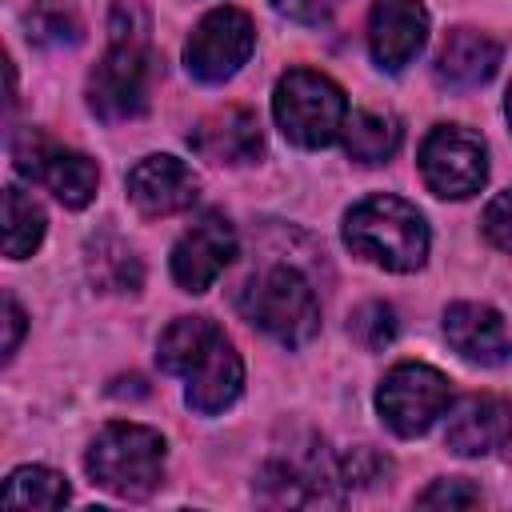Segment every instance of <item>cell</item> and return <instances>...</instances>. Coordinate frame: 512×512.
Masks as SVG:
<instances>
[{
  "label": "cell",
  "mask_w": 512,
  "mask_h": 512,
  "mask_svg": "<svg viewBox=\"0 0 512 512\" xmlns=\"http://www.w3.org/2000/svg\"><path fill=\"white\" fill-rule=\"evenodd\" d=\"M156 360L168 376L184 380V400L200 416H216L244 392V360L208 316H180L160 332Z\"/></svg>",
  "instance_id": "1"
},
{
  "label": "cell",
  "mask_w": 512,
  "mask_h": 512,
  "mask_svg": "<svg viewBox=\"0 0 512 512\" xmlns=\"http://www.w3.org/2000/svg\"><path fill=\"white\" fill-rule=\"evenodd\" d=\"M344 244L388 272H416L428 260V224L400 196H364L344 216Z\"/></svg>",
  "instance_id": "2"
},
{
  "label": "cell",
  "mask_w": 512,
  "mask_h": 512,
  "mask_svg": "<svg viewBox=\"0 0 512 512\" xmlns=\"http://www.w3.org/2000/svg\"><path fill=\"white\" fill-rule=\"evenodd\" d=\"M164 436L148 424H104L100 436L92 440L84 468L88 476L108 488L120 500H144L164 484Z\"/></svg>",
  "instance_id": "3"
},
{
  "label": "cell",
  "mask_w": 512,
  "mask_h": 512,
  "mask_svg": "<svg viewBox=\"0 0 512 512\" xmlns=\"http://www.w3.org/2000/svg\"><path fill=\"white\" fill-rule=\"evenodd\" d=\"M240 312L284 348H300L320 332V300L308 276L292 264L260 268L240 292Z\"/></svg>",
  "instance_id": "4"
},
{
  "label": "cell",
  "mask_w": 512,
  "mask_h": 512,
  "mask_svg": "<svg viewBox=\"0 0 512 512\" xmlns=\"http://www.w3.org/2000/svg\"><path fill=\"white\" fill-rule=\"evenodd\" d=\"M152 92V52L144 44V28H124L112 20V44L100 64L88 72V108L104 124L136 120L148 112Z\"/></svg>",
  "instance_id": "5"
},
{
  "label": "cell",
  "mask_w": 512,
  "mask_h": 512,
  "mask_svg": "<svg viewBox=\"0 0 512 512\" xmlns=\"http://www.w3.org/2000/svg\"><path fill=\"white\" fill-rule=\"evenodd\" d=\"M272 116L292 144L328 148L344 136L348 96L332 76H324L316 68H292L280 76V84L272 92Z\"/></svg>",
  "instance_id": "6"
},
{
  "label": "cell",
  "mask_w": 512,
  "mask_h": 512,
  "mask_svg": "<svg viewBox=\"0 0 512 512\" xmlns=\"http://www.w3.org/2000/svg\"><path fill=\"white\" fill-rule=\"evenodd\" d=\"M12 164L24 180L48 188L64 208H84L96 196L100 172L96 160H88L84 152L52 140L40 128H20L12 136Z\"/></svg>",
  "instance_id": "7"
},
{
  "label": "cell",
  "mask_w": 512,
  "mask_h": 512,
  "mask_svg": "<svg viewBox=\"0 0 512 512\" xmlns=\"http://www.w3.org/2000/svg\"><path fill=\"white\" fill-rule=\"evenodd\" d=\"M452 404V384L440 368L404 360L384 372L376 388V412L396 436H420L428 432Z\"/></svg>",
  "instance_id": "8"
},
{
  "label": "cell",
  "mask_w": 512,
  "mask_h": 512,
  "mask_svg": "<svg viewBox=\"0 0 512 512\" xmlns=\"http://www.w3.org/2000/svg\"><path fill=\"white\" fill-rule=\"evenodd\" d=\"M420 176L444 200H468L488 180V148L464 124H436L420 144Z\"/></svg>",
  "instance_id": "9"
},
{
  "label": "cell",
  "mask_w": 512,
  "mask_h": 512,
  "mask_svg": "<svg viewBox=\"0 0 512 512\" xmlns=\"http://www.w3.org/2000/svg\"><path fill=\"white\" fill-rule=\"evenodd\" d=\"M252 48H256L252 16L244 8L224 4V8H212L208 16H200V24L192 28V36L184 44V68L200 84H224L248 64Z\"/></svg>",
  "instance_id": "10"
},
{
  "label": "cell",
  "mask_w": 512,
  "mask_h": 512,
  "mask_svg": "<svg viewBox=\"0 0 512 512\" xmlns=\"http://www.w3.org/2000/svg\"><path fill=\"white\" fill-rule=\"evenodd\" d=\"M332 484H344L340 464L328 460L324 444L316 440L276 452L256 476V492L264 504H332L336 500V492H328Z\"/></svg>",
  "instance_id": "11"
},
{
  "label": "cell",
  "mask_w": 512,
  "mask_h": 512,
  "mask_svg": "<svg viewBox=\"0 0 512 512\" xmlns=\"http://www.w3.org/2000/svg\"><path fill=\"white\" fill-rule=\"evenodd\" d=\"M232 256H236V228L228 224L224 212H204L172 244V260H168L172 280L184 292L200 296L216 284V276L232 264Z\"/></svg>",
  "instance_id": "12"
},
{
  "label": "cell",
  "mask_w": 512,
  "mask_h": 512,
  "mask_svg": "<svg viewBox=\"0 0 512 512\" xmlns=\"http://www.w3.org/2000/svg\"><path fill=\"white\" fill-rule=\"evenodd\" d=\"M428 40V8L420 0H372L368 52L384 72H404Z\"/></svg>",
  "instance_id": "13"
},
{
  "label": "cell",
  "mask_w": 512,
  "mask_h": 512,
  "mask_svg": "<svg viewBox=\"0 0 512 512\" xmlns=\"http://www.w3.org/2000/svg\"><path fill=\"white\" fill-rule=\"evenodd\" d=\"M200 196V180L196 172L176 160V156H144L132 172H128V200L140 216L156 220V216H176L184 208H192Z\"/></svg>",
  "instance_id": "14"
},
{
  "label": "cell",
  "mask_w": 512,
  "mask_h": 512,
  "mask_svg": "<svg viewBox=\"0 0 512 512\" xmlns=\"http://www.w3.org/2000/svg\"><path fill=\"white\" fill-rule=\"evenodd\" d=\"M444 340L456 348V356L480 368H496L512 356V336L504 316L492 304H476V300H456L444 308Z\"/></svg>",
  "instance_id": "15"
},
{
  "label": "cell",
  "mask_w": 512,
  "mask_h": 512,
  "mask_svg": "<svg viewBox=\"0 0 512 512\" xmlns=\"http://www.w3.org/2000/svg\"><path fill=\"white\" fill-rule=\"evenodd\" d=\"M188 144L208 164H252L264 152L260 120L248 108H220L188 132Z\"/></svg>",
  "instance_id": "16"
},
{
  "label": "cell",
  "mask_w": 512,
  "mask_h": 512,
  "mask_svg": "<svg viewBox=\"0 0 512 512\" xmlns=\"http://www.w3.org/2000/svg\"><path fill=\"white\" fill-rule=\"evenodd\" d=\"M512 436V404L500 396H464L444 428V440L456 456H488Z\"/></svg>",
  "instance_id": "17"
},
{
  "label": "cell",
  "mask_w": 512,
  "mask_h": 512,
  "mask_svg": "<svg viewBox=\"0 0 512 512\" xmlns=\"http://www.w3.org/2000/svg\"><path fill=\"white\" fill-rule=\"evenodd\" d=\"M500 44L476 28H452L436 52V80L448 88H480L500 68Z\"/></svg>",
  "instance_id": "18"
},
{
  "label": "cell",
  "mask_w": 512,
  "mask_h": 512,
  "mask_svg": "<svg viewBox=\"0 0 512 512\" xmlns=\"http://www.w3.org/2000/svg\"><path fill=\"white\" fill-rule=\"evenodd\" d=\"M84 264H88V280L100 288V292H140V284H144V264H140V256H136V248L132 244H124L120 236H112V232H100V236H92L88 240V248H84Z\"/></svg>",
  "instance_id": "19"
},
{
  "label": "cell",
  "mask_w": 512,
  "mask_h": 512,
  "mask_svg": "<svg viewBox=\"0 0 512 512\" xmlns=\"http://www.w3.org/2000/svg\"><path fill=\"white\" fill-rule=\"evenodd\" d=\"M344 148L352 160L360 164H384L388 156H396L400 140H404V128L392 112H376V108H360V112H348V124H344Z\"/></svg>",
  "instance_id": "20"
},
{
  "label": "cell",
  "mask_w": 512,
  "mask_h": 512,
  "mask_svg": "<svg viewBox=\"0 0 512 512\" xmlns=\"http://www.w3.org/2000/svg\"><path fill=\"white\" fill-rule=\"evenodd\" d=\"M68 480L44 464H24L12 468L4 488H0V504L4 508H64L68 504Z\"/></svg>",
  "instance_id": "21"
},
{
  "label": "cell",
  "mask_w": 512,
  "mask_h": 512,
  "mask_svg": "<svg viewBox=\"0 0 512 512\" xmlns=\"http://www.w3.org/2000/svg\"><path fill=\"white\" fill-rule=\"evenodd\" d=\"M44 208L16 184L4 188V256L28 260L44 240Z\"/></svg>",
  "instance_id": "22"
},
{
  "label": "cell",
  "mask_w": 512,
  "mask_h": 512,
  "mask_svg": "<svg viewBox=\"0 0 512 512\" xmlns=\"http://www.w3.org/2000/svg\"><path fill=\"white\" fill-rule=\"evenodd\" d=\"M24 24H28V40L44 44V48H72L84 36L80 16L64 0H36L24 16Z\"/></svg>",
  "instance_id": "23"
},
{
  "label": "cell",
  "mask_w": 512,
  "mask_h": 512,
  "mask_svg": "<svg viewBox=\"0 0 512 512\" xmlns=\"http://www.w3.org/2000/svg\"><path fill=\"white\" fill-rule=\"evenodd\" d=\"M348 336H352L360 348H368V352L388 348L392 336H396V312H392V304H384V300H364L360 308H352V316H348Z\"/></svg>",
  "instance_id": "24"
},
{
  "label": "cell",
  "mask_w": 512,
  "mask_h": 512,
  "mask_svg": "<svg viewBox=\"0 0 512 512\" xmlns=\"http://www.w3.org/2000/svg\"><path fill=\"white\" fill-rule=\"evenodd\" d=\"M420 508H480L484 496L480 488H472L468 480H436L432 488H424L416 496Z\"/></svg>",
  "instance_id": "25"
},
{
  "label": "cell",
  "mask_w": 512,
  "mask_h": 512,
  "mask_svg": "<svg viewBox=\"0 0 512 512\" xmlns=\"http://www.w3.org/2000/svg\"><path fill=\"white\" fill-rule=\"evenodd\" d=\"M480 224H484V236H488V244H492V248L512 252V188L488 200V208H484V220H480Z\"/></svg>",
  "instance_id": "26"
},
{
  "label": "cell",
  "mask_w": 512,
  "mask_h": 512,
  "mask_svg": "<svg viewBox=\"0 0 512 512\" xmlns=\"http://www.w3.org/2000/svg\"><path fill=\"white\" fill-rule=\"evenodd\" d=\"M388 476V460L372 448H352V456L340 460V480L352 488V484H376Z\"/></svg>",
  "instance_id": "27"
},
{
  "label": "cell",
  "mask_w": 512,
  "mask_h": 512,
  "mask_svg": "<svg viewBox=\"0 0 512 512\" xmlns=\"http://www.w3.org/2000/svg\"><path fill=\"white\" fill-rule=\"evenodd\" d=\"M272 8L296 24H324L336 12V0H272Z\"/></svg>",
  "instance_id": "28"
},
{
  "label": "cell",
  "mask_w": 512,
  "mask_h": 512,
  "mask_svg": "<svg viewBox=\"0 0 512 512\" xmlns=\"http://www.w3.org/2000/svg\"><path fill=\"white\" fill-rule=\"evenodd\" d=\"M4 324H8L4 360H12V356H16V348H20V336H24V312H20V304H16L12 296H4Z\"/></svg>",
  "instance_id": "29"
},
{
  "label": "cell",
  "mask_w": 512,
  "mask_h": 512,
  "mask_svg": "<svg viewBox=\"0 0 512 512\" xmlns=\"http://www.w3.org/2000/svg\"><path fill=\"white\" fill-rule=\"evenodd\" d=\"M504 112H508V124H512V88H508V100H504Z\"/></svg>",
  "instance_id": "30"
}]
</instances>
